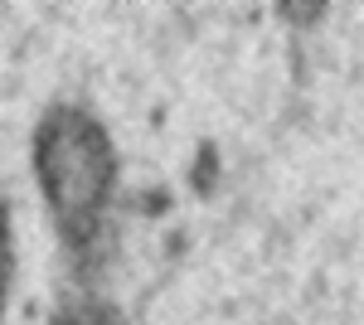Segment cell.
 Returning a JSON list of instances; mask_svg holds the SVG:
<instances>
[{
	"mask_svg": "<svg viewBox=\"0 0 364 325\" xmlns=\"http://www.w3.org/2000/svg\"><path fill=\"white\" fill-rule=\"evenodd\" d=\"M34 156H39V185H44V199H49V214H54L63 243H92L117 170L102 127L78 107H54L39 127Z\"/></svg>",
	"mask_w": 364,
	"mask_h": 325,
	"instance_id": "obj_1",
	"label": "cell"
},
{
	"mask_svg": "<svg viewBox=\"0 0 364 325\" xmlns=\"http://www.w3.org/2000/svg\"><path fill=\"white\" fill-rule=\"evenodd\" d=\"M10 282H15V238H10L5 194H0V316H5V301H10Z\"/></svg>",
	"mask_w": 364,
	"mask_h": 325,
	"instance_id": "obj_2",
	"label": "cell"
},
{
	"mask_svg": "<svg viewBox=\"0 0 364 325\" xmlns=\"http://www.w3.org/2000/svg\"><path fill=\"white\" fill-rule=\"evenodd\" d=\"M54 325H117V316L97 306H68L63 316H54Z\"/></svg>",
	"mask_w": 364,
	"mask_h": 325,
	"instance_id": "obj_3",
	"label": "cell"
}]
</instances>
